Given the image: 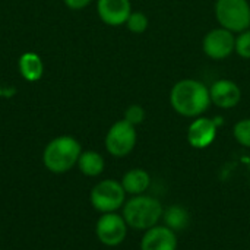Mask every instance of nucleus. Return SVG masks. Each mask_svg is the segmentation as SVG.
I'll return each instance as SVG.
<instances>
[{"label": "nucleus", "instance_id": "17", "mask_svg": "<svg viewBox=\"0 0 250 250\" xmlns=\"http://www.w3.org/2000/svg\"><path fill=\"white\" fill-rule=\"evenodd\" d=\"M233 136L237 141V144L250 149V117L239 120L233 126Z\"/></svg>", "mask_w": 250, "mask_h": 250}, {"label": "nucleus", "instance_id": "18", "mask_svg": "<svg viewBox=\"0 0 250 250\" xmlns=\"http://www.w3.org/2000/svg\"><path fill=\"white\" fill-rule=\"evenodd\" d=\"M127 29L133 34H142L148 28V18L142 12H132L125 23Z\"/></svg>", "mask_w": 250, "mask_h": 250}, {"label": "nucleus", "instance_id": "6", "mask_svg": "<svg viewBox=\"0 0 250 250\" xmlns=\"http://www.w3.org/2000/svg\"><path fill=\"white\" fill-rule=\"evenodd\" d=\"M135 127L136 126L130 125L125 119L110 126L104 139V145L111 157L123 158L135 149L138 141V133Z\"/></svg>", "mask_w": 250, "mask_h": 250}, {"label": "nucleus", "instance_id": "20", "mask_svg": "<svg viewBox=\"0 0 250 250\" xmlns=\"http://www.w3.org/2000/svg\"><path fill=\"white\" fill-rule=\"evenodd\" d=\"M125 120L129 122L130 125H133V126L141 125L145 120V110H144V107L139 105V104L129 105L126 108V111H125Z\"/></svg>", "mask_w": 250, "mask_h": 250}, {"label": "nucleus", "instance_id": "2", "mask_svg": "<svg viewBox=\"0 0 250 250\" xmlns=\"http://www.w3.org/2000/svg\"><path fill=\"white\" fill-rule=\"evenodd\" d=\"M82 154V145L70 135H62L51 139L42 151V164L53 174L70 171Z\"/></svg>", "mask_w": 250, "mask_h": 250}, {"label": "nucleus", "instance_id": "3", "mask_svg": "<svg viewBox=\"0 0 250 250\" xmlns=\"http://www.w3.org/2000/svg\"><path fill=\"white\" fill-rule=\"evenodd\" d=\"M164 208L161 202L148 195H136L127 199L122 208V217L129 229L136 231H146L155 227L163 220Z\"/></svg>", "mask_w": 250, "mask_h": 250}, {"label": "nucleus", "instance_id": "19", "mask_svg": "<svg viewBox=\"0 0 250 250\" xmlns=\"http://www.w3.org/2000/svg\"><path fill=\"white\" fill-rule=\"evenodd\" d=\"M234 51L242 59H250V29L239 32V37H236Z\"/></svg>", "mask_w": 250, "mask_h": 250}, {"label": "nucleus", "instance_id": "21", "mask_svg": "<svg viewBox=\"0 0 250 250\" xmlns=\"http://www.w3.org/2000/svg\"><path fill=\"white\" fill-rule=\"evenodd\" d=\"M91 1L92 0H63V3L72 10H81V9L86 7Z\"/></svg>", "mask_w": 250, "mask_h": 250}, {"label": "nucleus", "instance_id": "5", "mask_svg": "<svg viewBox=\"0 0 250 250\" xmlns=\"http://www.w3.org/2000/svg\"><path fill=\"white\" fill-rule=\"evenodd\" d=\"M215 18L233 34L243 32L250 26V4L248 0H217Z\"/></svg>", "mask_w": 250, "mask_h": 250}, {"label": "nucleus", "instance_id": "10", "mask_svg": "<svg viewBox=\"0 0 250 250\" xmlns=\"http://www.w3.org/2000/svg\"><path fill=\"white\" fill-rule=\"evenodd\" d=\"M177 233L167 226H155L146 231L139 243L141 250H177Z\"/></svg>", "mask_w": 250, "mask_h": 250}, {"label": "nucleus", "instance_id": "8", "mask_svg": "<svg viewBox=\"0 0 250 250\" xmlns=\"http://www.w3.org/2000/svg\"><path fill=\"white\" fill-rule=\"evenodd\" d=\"M234 44H236L234 34L221 26L209 31L205 35L202 41V48L209 59L223 60L227 59L234 51Z\"/></svg>", "mask_w": 250, "mask_h": 250}, {"label": "nucleus", "instance_id": "4", "mask_svg": "<svg viewBox=\"0 0 250 250\" xmlns=\"http://www.w3.org/2000/svg\"><path fill=\"white\" fill-rule=\"evenodd\" d=\"M126 192L116 179H104L94 185L89 192V202L100 214L117 212L126 202Z\"/></svg>", "mask_w": 250, "mask_h": 250}, {"label": "nucleus", "instance_id": "12", "mask_svg": "<svg viewBox=\"0 0 250 250\" xmlns=\"http://www.w3.org/2000/svg\"><path fill=\"white\" fill-rule=\"evenodd\" d=\"M211 103L220 108H233L242 100V89L239 85L230 79H220L214 82L209 88Z\"/></svg>", "mask_w": 250, "mask_h": 250}, {"label": "nucleus", "instance_id": "14", "mask_svg": "<svg viewBox=\"0 0 250 250\" xmlns=\"http://www.w3.org/2000/svg\"><path fill=\"white\" fill-rule=\"evenodd\" d=\"M19 73L26 82H37L44 75V63L42 59L32 51H26L19 57Z\"/></svg>", "mask_w": 250, "mask_h": 250}, {"label": "nucleus", "instance_id": "1", "mask_svg": "<svg viewBox=\"0 0 250 250\" xmlns=\"http://www.w3.org/2000/svg\"><path fill=\"white\" fill-rule=\"evenodd\" d=\"M170 103L177 114L183 117H199L211 104L209 88L196 79H182L171 88Z\"/></svg>", "mask_w": 250, "mask_h": 250}, {"label": "nucleus", "instance_id": "15", "mask_svg": "<svg viewBox=\"0 0 250 250\" xmlns=\"http://www.w3.org/2000/svg\"><path fill=\"white\" fill-rule=\"evenodd\" d=\"M76 166L83 176L98 177L103 174V171L105 168V160L100 152L89 149V151H82Z\"/></svg>", "mask_w": 250, "mask_h": 250}, {"label": "nucleus", "instance_id": "16", "mask_svg": "<svg viewBox=\"0 0 250 250\" xmlns=\"http://www.w3.org/2000/svg\"><path fill=\"white\" fill-rule=\"evenodd\" d=\"M163 221H164V226H167L173 231L179 233V231H183L185 229H188V226L190 223V215L185 207L171 205L164 209Z\"/></svg>", "mask_w": 250, "mask_h": 250}, {"label": "nucleus", "instance_id": "13", "mask_svg": "<svg viewBox=\"0 0 250 250\" xmlns=\"http://www.w3.org/2000/svg\"><path fill=\"white\" fill-rule=\"evenodd\" d=\"M120 183L127 195H144L151 186V176L144 168H132L123 174Z\"/></svg>", "mask_w": 250, "mask_h": 250}, {"label": "nucleus", "instance_id": "9", "mask_svg": "<svg viewBox=\"0 0 250 250\" xmlns=\"http://www.w3.org/2000/svg\"><path fill=\"white\" fill-rule=\"evenodd\" d=\"M218 126L212 119L195 117V120L188 127V142L195 149H205L217 138Z\"/></svg>", "mask_w": 250, "mask_h": 250}, {"label": "nucleus", "instance_id": "7", "mask_svg": "<svg viewBox=\"0 0 250 250\" xmlns=\"http://www.w3.org/2000/svg\"><path fill=\"white\" fill-rule=\"evenodd\" d=\"M127 224L122 214L108 212L101 214L95 224V236L98 242L107 248H117L120 246L127 236Z\"/></svg>", "mask_w": 250, "mask_h": 250}, {"label": "nucleus", "instance_id": "11", "mask_svg": "<svg viewBox=\"0 0 250 250\" xmlns=\"http://www.w3.org/2000/svg\"><path fill=\"white\" fill-rule=\"evenodd\" d=\"M97 12L100 19L108 26L125 25L132 13L130 0H98Z\"/></svg>", "mask_w": 250, "mask_h": 250}]
</instances>
